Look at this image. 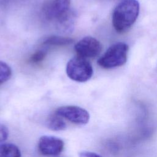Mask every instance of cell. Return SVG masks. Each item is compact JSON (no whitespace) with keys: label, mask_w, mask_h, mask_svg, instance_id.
Here are the masks:
<instances>
[{"label":"cell","mask_w":157,"mask_h":157,"mask_svg":"<svg viewBox=\"0 0 157 157\" xmlns=\"http://www.w3.org/2000/svg\"><path fill=\"white\" fill-rule=\"evenodd\" d=\"M139 13V3L137 0H123L114 9L112 25L118 33L127 31L136 21Z\"/></svg>","instance_id":"obj_1"},{"label":"cell","mask_w":157,"mask_h":157,"mask_svg":"<svg viewBox=\"0 0 157 157\" xmlns=\"http://www.w3.org/2000/svg\"><path fill=\"white\" fill-rule=\"evenodd\" d=\"M128 46L123 42L111 45L99 58L98 64L104 69H112L124 64L127 61Z\"/></svg>","instance_id":"obj_2"},{"label":"cell","mask_w":157,"mask_h":157,"mask_svg":"<svg viewBox=\"0 0 157 157\" xmlns=\"http://www.w3.org/2000/svg\"><path fill=\"white\" fill-rule=\"evenodd\" d=\"M66 72L71 80L77 82H85L91 78L93 69L87 59L77 56L67 62Z\"/></svg>","instance_id":"obj_3"},{"label":"cell","mask_w":157,"mask_h":157,"mask_svg":"<svg viewBox=\"0 0 157 157\" xmlns=\"http://www.w3.org/2000/svg\"><path fill=\"white\" fill-rule=\"evenodd\" d=\"M71 0H48L43 6L42 13L48 21L56 22L70 9Z\"/></svg>","instance_id":"obj_4"},{"label":"cell","mask_w":157,"mask_h":157,"mask_svg":"<svg viewBox=\"0 0 157 157\" xmlns=\"http://www.w3.org/2000/svg\"><path fill=\"white\" fill-rule=\"evenodd\" d=\"M78 56L84 58H93L98 56L102 50V45L96 38L86 36L80 40L74 47Z\"/></svg>","instance_id":"obj_5"},{"label":"cell","mask_w":157,"mask_h":157,"mask_svg":"<svg viewBox=\"0 0 157 157\" xmlns=\"http://www.w3.org/2000/svg\"><path fill=\"white\" fill-rule=\"evenodd\" d=\"M55 114L64 117L77 124H85L90 120V114L85 109L75 105L60 107L56 110Z\"/></svg>","instance_id":"obj_6"},{"label":"cell","mask_w":157,"mask_h":157,"mask_svg":"<svg viewBox=\"0 0 157 157\" xmlns=\"http://www.w3.org/2000/svg\"><path fill=\"white\" fill-rule=\"evenodd\" d=\"M40 152L46 156H57L64 148V142L59 138L51 136H43L39 140Z\"/></svg>","instance_id":"obj_7"},{"label":"cell","mask_w":157,"mask_h":157,"mask_svg":"<svg viewBox=\"0 0 157 157\" xmlns=\"http://www.w3.org/2000/svg\"><path fill=\"white\" fill-rule=\"evenodd\" d=\"M75 15L71 10L58 20L56 26L58 29L63 33H72L74 28Z\"/></svg>","instance_id":"obj_8"},{"label":"cell","mask_w":157,"mask_h":157,"mask_svg":"<svg viewBox=\"0 0 157 157\" xmlns=\"http://www.w3.org/2000/svg\"><path fill=\"white\" fill-rule=\"evenodd\" d=\"M0 157H21V152L14 144H2L0 145Z\"/></svg>","instance_id":"obj_9"},{"label":"cell","mask_w":157,"mask_h":157,"mask_svg":"<svg viewBox=\"0 0 157 157\" xmlns=\"http://www.w3.org/2000/svg\"><path fill=\"white\" fill-rule=\"evenodd\" d=\"M74 40L69 37L52 36L47 37L43 42L44 44L48 45H55V46H63L67 45L73 42Z\"/></svg>","instance_id":"obj_10"},{"label":"cell","mask_w":157,"mask_h":157,"mask_svg":"<svg viewBox=\"0 0 157 157\" xmlns=\"http://www.w3.org/2000/svg\"><path fill=\"white\" fill-rule=\"evenodd\" d=\"M47 126L53 131H62L66 128L64 121L59 115L55 114L52 115L47 120Z\"/></svg>","instance_id":"obj_11"},{"label":"cell","mask_w":157,"mask_h":157,"mask_svg":"<svg viewBox=\"0 0 157 157\" xmlns=\"http://www.w3.org/2000/svg\"><path fill=\"white\" fill-rule=\"evenodd\" d=\"M12 75L10 67L5 62L0 61V85L9 80Z\"/></svg>","instance_id":"obj_12"},{"label":"cell","mask_w":157,"mask_h":157,"mask_svg":"<svg viewBox=\"0 0 157 157\" xmlns=\"http://www.w3.org/2000/svg\"><path fill=\"white\" fill-rule=\"evenodd\" d=\"M47 53L43 50H38L30 58V61L33 63H38L44 60L45 58Z\"/></svg>","instance_id":"obj_13"},{"label":"cell","mask_w":157,"mask_h":157,"mask_svg":"<svg viewBox=\"0 0 157 157\" xmlns=\"http://www.w3.org/2000/svg\"><path fill=\"white\" fill-rule=\"evenodd\" d=\"M9 136L8 128L3 124L0 123V142L5 141Z\"/></svg>","instance_id":"obj_14"},{"label":"cell","mask_w":157,"mask_h":157,"mask_svg":"<svg viewBox=\"0 0 157 157\" xmlns=\"http://www.w3.org/2000/svg\"><path fill=\"white\" fill-rule=\"evenodd\" d=\"M79 157H102L99 155L91 151H82L79 153Z\"/></svg>","instance_id":"obj_15"}]
</instances>
